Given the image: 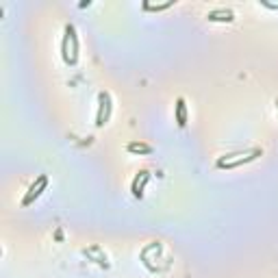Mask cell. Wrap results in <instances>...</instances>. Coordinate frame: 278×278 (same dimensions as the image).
<instances>
[{
	"instance_id": "obj_8",
	"label": "cell",
	"mask_w": 278,
	"mask_h": 278,
	"mask_svg": "<svg viewBox=\"0 0 278 278\" xmlns=\"http://www.w3.org/2000/svg\"><path fill=\"white\" fill-rule=\"evenodd\" d=\"M126 150L131 152V155H152V148L150 144H144V141H131V144L126 146Z\"/></svg>"
},
{
	"instance_id": "obj_2",
	"label": "cell",
	"mask_w": 278,
	"mask_h": 278,
	"mask_svg": "<svg viewBox=\"0 0 278 278\" xmlns=\"http://www.w3.org/2000/svg\"><path fill=\"white\" fill-rule=\"evenodd\" d=\"M61 52H63V61L68 66H74L79 61V35H76L74 24H66V37H63Z\"/></svg>"
},
{
	"instance_id": "obj_3",
	"label": "cell",
	"mask_w": 278,
	"mask_h": 278,
	"mask_svg": "<svg viewBox=\"0 0 278 278\" xmlns=\"http://www.w3.org/2000/svg\"><path fill=\"white\" fill-rule=\"evenodd\" d=\"M98 115H96V126H104L111 117L113 104H111V93L109 92H100L98 93Z\"/></svg>"
},
{
	"instance_id": "obj_9",
	"label": "cell",
	"mask_w": 278,
	"mask_h": 278,
	"mask_svg": "<svg viewBox=\"0 0 278 278\" xmlns=\"http://www.w3.org/2000/svg\"><path fill=\"white\" fill-rule=\"evenodd\" d=\"M174 2H165V4H150V2H144V9L148 11H163V9H170Z\"/></svg>"
},
{
	"instance_id": "obj_6",
	"label": "cell",
	"mask_w": 278,
	"mask_h": 278,
	"mask_svg": "<svg viewBox=\"0 0 278 278\" xmlns=\"http://www.w3.org/2000/svg\"><path fill=\"white\" fill-rule=\"evenodd\" d=\"M148 181H150V172H146V170L135 176L133 187H131V191H133L135 198H144V189H146V185H148Z\"/></svg>"
},
{
	"instance_id": "obj_7",
	"label": "cell",
	"mask_w": 278,
	"mask_h": 278,
	"mask_svg": "<svg viewBox=\"0 0 278 278\" xmlns=\"http://www.w3.org/2000/svg\"><path fill=\"white\" fill-rule=\"evenodd\" d=\"M174 115H176V124H179L181 128H183V126H187V122H189V113H187V104H185V100H183V98L176 100Z\"/></svg>"
},
{
	"instance_id": "obj_4",
	"label": "cell",
	"mask_w": 278,
	"mask_h": 278,
	"mask_svg": "<svg viewBox=\"0 0 278 278\" xmlns=\"http://www.w3.org/2000/svg\"><path fill=\"white\" fill-rule=\"evenodd\" d=\"M48 187V176L46 174H39L37 176V181L33 183L31 187H28V191H26V196L22 198V206H28V204H33L35 200H37L41 193H44V189Z\"/></svg>"
},
{
	"instance_id": "obj_10",
	"label": "cell",
	"mask_w": 278,
	"mask_h": 278,
	"mask_svg": "<svg viewBox=\"0 0 278 278\" xmlns=\"http://www.w3.org/2000/svg\"><path fill=\"white\" fill-rule=\"evenodd\" d=\"M263 7H268V9H278V4H272V2H265V0H263Z\"/></svg>"
},
{
	"instance_id": "obj_1",
	"label": "cell",
	"mask_w": 278,
	"mask_h": 278,
	"mask_svg": "<svg viewBox=\"0 0 278 278\" xmlns=\"http://www.w3.org/2000/svg\"><path fill=\"white\" fill-rule=\"evenodd\" d=\"M261 155H263L261 148H250V150L230 152V155H224L222 159H217V168H220V170H224V168L233 170V168H239V165H246V163L257 161Z\"/></svg>"
},
{
	"instance_id": "obj_11",
	"label": "cell",
	"mask_w": 278,
	"mask_h": 278,
	"mask_svg": "<svg viewBox=\"0 0 278 278\" xmlns=\"http://www.w3.org/2000/svg\"><path fill=\"white\" fill-rule=\"evenodd\" d=\"M276 109H278V100H276Z\"/></svg>"
},
{
	"instance_id": "obj_5",
	"label": "cell",
	"mask_w": 278,
	"mask_h": 278,
	"mask_svg": "<svg viewBox=\"0 0 278 278\" xmlns=\"http://www.w3.org/2000/svg\"><path fill=\"white\" fill-rule=\"evenodd\" d=\"M206 20H209V22H233L235 13H233V9L220 7V9L209 11V13H206Z\"/></svg>"
}]
</instances>
